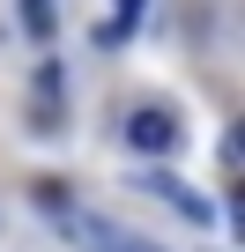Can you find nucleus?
<instances>
[{
    "label": "nucleus",
    "mask_w": 245,
    "mask_h": 252,
    "mask_svg": "<svg viewBox=\"0 0 245 252\" xmlns=\"http://www.w3.org/2000/svg\"><path fill=\"white\" fill-rule=\"evenodd\" d=\"M52 230H60L74 252H164L156 237L111 222V215H97V208H74V200H60V193H52Z\"/></svg>",
    "instance_id": "nucleus-1"
},
{
    "label": "nucleus",
    "mask_w": 245,
    "mask_h": 252,
    "mask_svg": "<svg viewBox=\"0 0 245 252\" xmlns=\"http://www.w3.org/2000/svg\"><path fill=\"white\" fill-rule=\"evenodd\" d=\"M119 134H127L134 156H171V149H178V119H171L164 104H141V111H127Z\"/></svg>",
    "instance_id": "nucleus-2"
},
{
    "label": "nucleus",
    "mask_w": 245,
    "mask_h": 252,
    "mask_svg": "<svg viewBox=\"0 0 245 252\" xmlns=\"http://www.w3.org/2000/svg\"><path fill=\"white\" fill-rule=\"evenodd\" d=\"M149 186H156V193H164V200H171V208H178L186 222H215V208H208V200H201L193 186H178V178H149Z\"/></svg>",
    "instance_id": "nucleus-3"
}]
</instances>
